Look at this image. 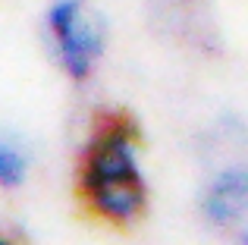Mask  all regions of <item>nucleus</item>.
<instances>
[{
  "mask_svg": "<svg viewBox=\"0 0 248 245\" xmlns=\"http://www.w3.org/2000/svg\"><path fill=\"white\" fill-rule=\"evenodd\" d=\"M82 198L110 223H132L145 211L148 185L135 160V126L129 117L101 120L79 170Z\"/></svg>",
  "mask_w": 248,
  "mask_h": 245,
  "instance_id": "1",
  "label": "nucleus"
},
{
  "mask_svg": "<svg viewBox=\"0 0 248 245\" xmlns=\"http://www.w3.org/2000/svg\"><path fill=\"white\" fill-rule=\"evenodd\" d=\"M57 54L73 79H88L104 50V22L85 0H60L47 13Z\"/></svg>",
  "mask_w": 248,
  "mask_h": 245,
  "instance_id": "2",
  "label": "nucleus"
},
{
  "mask_svg": "<svg viewBox=\"0 0 248 245\" xmlns=\"http://www.w3.org/2000/svg\"><path fill=\"white\" fill-rule=\"evenodd\" d=\"M204 208L207 220L214 223H232L248 211V167H230L214 176V183L204 192Z\"/></svg>",
  "mask_w": 248,
  "mask_h": 245,
  "instance_id": "3",
  "label": "nucleus"
},
{
  "mask_svg": "<svg viewBox=\"0 0 248 245\" xmlns=\"http://www.w3.org/2000/svg\"><path fill=\"white\" fill-rule=\"evenodd\" d=\"M25 179V157L16 145L0 141V185L3 189H16Z\"/></svg>",
  "mask_w": 248,
  "mask_h": 245,
  "instance_id": "4",
  "label": "nucleus"
},
{
  "mask_svg": "<svg viewBox=\"0 0 248 245\" xmlns=\"http://www.w3.org/2000/svg\"><path fill=\"white\" fill-rule=\"evenodd\" d=\"M242 245H248V233H245V239H242Z\"/></svg>",
  "mask_w": 248,
  "mask_h": 245,
  "instance_id": "5",
  "label": "nucleus"
},
{
  "mask_svg": "<svg viewBox=\"0 0 248 245\" xmlns=\"http://www.w3.org/2000/svg\"><path fill=\"white\" fill-rule=\"evenodd\" d=\"M0 245H6V242H0Z\"/></svg>",
  "mask_w": 248,
  "mask_h": 245,
  "instance_id": "6",
  "label": "nucleus"
}]
</instances>
